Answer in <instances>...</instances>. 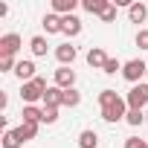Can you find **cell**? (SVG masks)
Here are the masks:
<instances>
[{"mask_svg": "<svg viewBox=\"0 0 148 148\" xmlns=\"http://www.w3.org/2000/svg\"><path fill=\"white\" fill-rule=\"evenodd\" d=\"M99 108H102V119L105 122H122L128 116V102L110 87L99 93Z\"/></svg>", "mask_w": 148, "mask_h": 148, "instance_id": "6da1fadb", "label": "cell"}, {"mask_svg": "<svg viewBox=\"0 0 148 148\" xmlns=\"http://www.w3.org/2000/svg\"><path fill=\"white\" fill-rule=\"evenodd\" d=\"M49 87H47V79H41V76H35L32 82H26V84H21V99L26 102V105H35L38 99L44 102V93H47Z\"/></svg>", "mask_w": 148, "mask_h": 148, "instance_id": "7a4b0ae2", "label": "cell"}, {"mask_svg": "<svg viewBox=\"0 0 148 148\" xmlns=\"http://www.w3.org/2000/svg\"><path fill=\"white\" fill-rule=\"evenodd\" d=\"M122 76H125V82H131V87H134V84H142V79L148 76V64H145L142 58H131V61H125V67H122Z\"/></svg>", "mask_w": 148, "mask_h": 148, "instance_id": "3957f363", "label": "cell"}, {"mask_svg": "<svg viewBox=\"0 0 148 148\" xmlns=\"http://www.w3.org/2000/svg\"><path fill=\"white\" fill-rule=\"evenodd\" d=\"M125 102H128V108H131V110H142V108L148 105V82H142V84H134V87L128 90Z\"/></svg>", "mask_w": 148, "mask_h": 148, "instance_id": "277c9868", "label": "cell"}, {"mask_svg": "<svg viewBox=\"0 0 148 148\" xmlns=\"http://www.w3.org/2000/svg\"><path fill=\"white\" fill-rule=\"evenodd\" d=\"M18 49H21V35L9 32V35L0 38V58H15Z\"/></svg>", "mask_w": 148, "mask_h": 148, "instance_id": "5b68a950", "label": "cell"}, {"mask_svg": "<svg viewBox=\"0 0 148 148\" xmlns=\"http://www.w3.org/2000/svg\"><path fill=\"white\" fill-rule=\"evenodd\" d=\"M55 58H58L61 67H73V61L79 58V49L73 47V44H58L55 47Z\"/></svg>", "mask_w": 148, "mask_h": 148, "instance_id": "8992f818", "label": "cell"}, {"mask_svg": "<svg viewBox=\"0 0 148 148\" xmlns=\"http://www.w3.org/2000/svg\"><path fill=\"white\" fill-rule=\"evenodd\" d=\"M55 87H61V90L76 87V70L73 67H58L55 70Z\"/></svg>", "mask_w": 148, "mask_h": 148, "instance_id": "52a82bcc", "label": "cell"}, {"mask_svg": "<svg viewBox=\"0 0 148 148\" xmlns=\"http://www.w3.org/2000/svg\"><path fill=\"white\" fill-rule=\"evenodd\" d=\"M35 61H29V58H23V61H18V67H15V76L21 79V84H26V82H32L35 79Z\"/></svg>", "mask_w": 148, "mask_h": 148, "instance_id": "ba28073f", "label": "cell"}, {"mask_svg": "<svg viewBox=\"0 0 148 148\" xmlns=\"http://www.w3.org/2000/svg\"><path fill=\"white\" fill-rule=\"evenodd\" d=\"M44 29H47V35H58V32H64V18L61 15H55V12H49V15H44Z\"/></svg>", "mask_w": 148, "mask_h": 148, "instance_id": "9c48e42d", "label": "cell"}, {"mask_svg": "<svg viewBox=\"0 0 148 148\" xmlns=\"http://www.w3.org/2000/svg\"><path fill=\"white\" fill-rule=\"evenodd\" d=\"M87 64H90L93 70H105V64H108L105 49H102V47H90V49H87Z\"/></svg>", "mask_w": 148, "mask_h": 148, "instance_id": "30bf717a", "label": "cell"}, {"mask_svg": "<svg viewBox=\"0 0 148 148\" xmlns=\"http://www.w3.org/2000/svg\"><path fill=\"white\" fill-rule=\"evenodd\" d=\"M64 105V90L61 87H49L44 93V108H61Z\"/></svg>", "mask_w": 148, "mask_h": 148, "instance_id": "8fae6325", "label": "cell"}, {"mask_svg": "<svg viewBox=\"0 0 148 148\" xmlns=\"http://www.w3.org/2000/svg\"><path fill=\"white\" fill-rule=\"evenodd\" d=\"M15 134H18L21 142H29V139L38 136V125H35V122H21V125L15 128Z\"/></svg>", "mask_w": 148, "mask_h": 148, "instance_id": "7c38bea8", "label": "cell"}, {"mask_svg": "<svg viewBox=\"0 0 148 148\" xmlns=\"http://www.w3.org/2000/svg\"><path fill=\"white\" fill-rule=\"evenodd\" d=\"M76 6H79V0H52V12L61 15V18L73 15V12H76Z\"/></svg>", "mask_w": 148, "mask_h": 148, "instance_id": "4fadbf2b", "label": "cell"}, {"mask_svg": "<svg viewBox=\"0 0 148 148\" xmlns=\"http://www.w3.org/2000/svg\"><path fill=\"white\" fill-rule=\"evenodd\" d=\"M128 18H131V23H145L148 6H145V3H131V6H128Z\"/></svg>", "mask_w": 148, "mask_h": 148, "instance_id": "5bb4252c", "label": "cell"}, {"mask_svg": "<svg viewBox=\"0 0 148 148\" xmlns=\"http://www.w3.org/2000/svg\"><path fill=\"white\" fill-rule=\"evenodd\" d=\"M64 35H70V38L82 35V18L79 15H67L64 18Z\"/></svg>", "mask_w": 148, "mask_h": 148, "instance_id": "9a60e30c", "label": "cell"}, {"mask_svg": "<svg viewBox=\"0 0 148 148\" xmlns=\"http://www.w3.org/2000/svg\"><path fill=\"white\" fill-rule=\"evenodd\" d=\"M23 122H44V108H35V105H23Z\"/></svg>", "mask_w": 148, "mask_h": 148, "instance_id": "2e32d148", "label": "cell"}, {"mask_svg": "<svg viewBox=\"0 0 148 148\" xmlns=\"http://www.w3.org/2000/svg\"><path fill=\"white\" fill-rule=\"evenodd\" d=\"M79 145H82V148H96V145H99V134H96L93 128L82 131V134H79Z\"/></svg>", "mask_w": 148, "mask_h": 148, "instance_id": "e0dca14e", "label": "cell"}, {"mask_svg": "<svg viewBox=\"0 0 148 148\" xmlns=\"http://www.w3.org/2000/svg\"><path fill=\"white\" fill-rule=\"evenodd\" d=\"M82 6H84V12H90V15H99V18H102V12H105L110 3H108V0H84Z\"/></svg>", "mask_w": 148, "mask_h": 148, "instance_id": "ac0fdd59", "label": "cell"}, {"mask_svg": "<svg viewBox=\"0 0 148 148\" xmlns=\"http://www.w3.org/2000/svg\"><path fill=\"white\" fill-rule=\"evenodd\" d=\"M29 49H32V55H38V58L47 55V38H44V35H35V38L29 41Z\"/></svg>", "mask_w": 148, "mask_h": 148, "instance_id": "d6986e66", "label": "cell"}, {"mask_svg": "<svg viewBox=\"0 0 148 148\" xmlns=\"http://www.w3.org/2000/svg\"><path fill=\"white\" fill-rule=\"evenodd\" d=\"M79 105H82V93H79L76 87L64 90V108H79Z\"/></svg>", "mask_w": 148, "mask_h": 148, "instance_id": "ffe728a7", "label": "cell"}, {"mask_svg": "<svg viewBox=\"0 0 148 148\" xmlns=\"http://www.w3.org/2000/svg\"><path fill=\"white\" fill-rule=\"evenodd\" d=\"M125 122H128V125H134V128L145 125V110H131V108H128V116H125Z\"/></svg>", "mask_w": 148, "mask_h": 148, "instance_id": "44dd1931", "label": "cell"}, {"mask_svg": "<svg viewBox=\"0 0 148 148\" xmlns=\"http://www.w3.org/2000/svg\"><path fill=\"white\" fill-rule=\"evenodd\" d=\"M23 142L18 139V134H15V128H6V134H3V148H21Z\"/></svg>", "mask_w": 148, "mask_h": 148, "instance_id": "7402d4cb", "label": "cell"}, {"mask_svg": "<svg viewBox=\"0 0 148 148\" xmlns=\"http://www.w3.org/2000/svg\"><path fill=\"white\" fill-rule=\"evenodd\" d=\"M122 67H125V64H122L119 58H108V64H105V70H102V73L113 76V73H122Z\"/></svg>", "mask_w": 148, "mask_h": 148, "instance_id": "603a6c76", "label": "cell"}, {"mask_svg": "<svg viewBox=\"0 0 148 148\" xmlns=\"http://www.w3.org/2000/svg\"><path fill=\"white\" fill-rule=\"evenodd\" d=\"M44 122H47V125L58 122V108H44Z\"/></svg>", "mask_w": 148, "mask_h": 148, "instance_id": "cb8c5ba5", "label": "cell"}, {"mask_svg": "<svg viewBox=\"0 0 148 148\" xmlns=\"http://www.w3.org/2000/svg\"><path fill=\"white\" fill-rule=\"evenodd\" d=\"M134 41H136V47H139V49H148V29H139Z\"/></svg>", "mask_w": 148, "mask_h": 148, "instance_id": "d4e9b609", "label": "cell"}, {"mask_svg": "<svg viewBox=\"0 0 148 148\" xmlns=\"http://www.w3.org/2000/svg\"><path fill=\"white\" fill-rule=\"evenodd\" d=\"M125 148H148V142L139 139V136H128V139H125Z\"/></svg>", "mask_w": 148, "mask_h": 148, "instance_id": "484cf974", "label": "cell"}, {"mask_svg": "<svg viewBox=\"0 0 148 148\" xmlns=\"http://www.w3.org/2000/svg\"><path fill=\"white\" fill-rule=\"evenodd\" d=\"M15 58H0V73H15Z\"/></svg>", "mask_w": 148, "mask_h": 148, "instance_id": "4316f807", "label": "cell"}, {"mask_svg": "<svg viewBox=\"0 0 148 148\" xmlns=\"http://www.w3.org/2000/svg\"><path fill=\"white\" fill-rule=\"evenodd\" d=\"M102 21H105V23H113V21H116V6H113V3L102 12Z\"/></svg>", "mask_w": 148, "mask_h": 148, "instance_id": "83f0119b", "label": "cell"}, {"mask_svg": "<svg viewBox=\"0 0 148 148\" xmlns=\"http://www.w3.org/2000/svg\"><path fill=\"white\" fill-rule=\"evenodd\" d=\"M145 122H148V113H145Z\"/></svg>", "mask_w": 148, "mask_h": 148, "instance_id": "f1b7e54d", "label": "cell"}, {"mask_svg": "<svg viewBox=\"0 0 148 148\" xmlns=\"http://www.w3.org/2000/svg\"><path fill=\"white\" fill-rule=\"evenodd\" d=\"M145 79H148V76H145Z\"/></svg>", "mask_w": 148, "mask_h": 148, "instance_id": "f546056e", "label": "cell"}]
</instances>
